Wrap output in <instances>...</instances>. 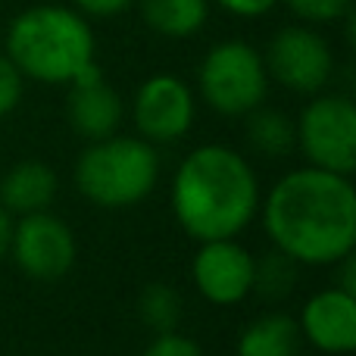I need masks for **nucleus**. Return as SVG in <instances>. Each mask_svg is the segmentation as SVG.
Segmentation results:
<instances>
[{
  "label": "nucleus",
  "instance_id": "1",
  "mask_svg": "<svg viewBox=\"0 0 356 356\" xmlns=\"http://www.w3.org/2000/svg\"><path fill=\"white\" fill-rule=\"evenodd\" d=\"M263 228L278 253L307 266H338L356 247L350 175L303 166L282 175L259 200Z\"/></svg>",
  "mask_w": 356,
  "mask_h": 356
},
{
  "label": "nucleus",
  "instance_id": "2",
  "mask_svg": "<svg viewBox=\"0 0 356 356\" xmlns=\"http://www.w3.org/2000/svg\"><path fill=\"white\" fill-rule=\"evenodd\" d=\"M257 169L225 144L194 147L175 169L169 203L188 238H238L259 213Z\"/></svg>",
  "mask_w": 356,
  "mask_h": 356
},
{
  "label": "nucleus",
  "instance_id": "3",
  "mask_svg": "<svg viewBox=\"0 0 356 356\" xmlns=\"http://www.w3.org/2000/svg\"><path fill=\"white\" fill-rule=\"evenodd\" d=\"M97 54L88 16L75 6L38 3L22 10L6 29V56L16 69L41 85H69Z\"/></svg>",
  "mask_w": 356,
  "mask_h": 356
},
{
  "label": "nucleus",
  "instance_id": "4",
  "mask_svg": "<svg viewBox=\"0 0 356 356\" xmlns=\"http://www.w3.org/2000/svg\"><path fill=\"white\" fill-rule=\"evenodd\" d=\"M160 178V154L144 138L110 135L91 141L75 160V188L104 209H125L150 197Z\"/></svg>",
  "mask_w": 356,
  "mask_h": 356
},
{
  "label": "nucleus",
  "instance_id": "5",
  "mask_svg": "<svg viewBox=\"0 0 356 356\" xmlns=\"http://www.w3.org/2000/svg\"><path fill=\"white\" fill-rule=\"evenodd\" d=\"M197 88L213 113L228 119L247 116L263 106L269 94V72L263 54L247 41L213 44L197 69Z\"/></svg>",
  "mask_w": 356,
  "mask_h": 356
},
{
  "label": "nucleus",
  "instance_id": "6",
  "mask_svg": "<svg viewBox=\"0 0 356 356\" xmlns=\"http://www.w3.org/2000/svg\"><path fill=\"white\" fill-rule=\"evenodd\" d=\"M294 144L309 166L338 175L356 169V104L344 94H313L294 122Z\"/></svg>",
  "mask_w": 356,
  "mask_h": 356
},
{
  "label": "nucleus",
  "instance_id": "7",
  "mask_svg": "<svg viewBox=\"0 0 356 356\" xmlns=\"http://www.w3.org/2000/svg\"><path fill=\"white\" fill-rule=\"evenodd\" d=\"M269 81H278L291 94H319L334 75L332 44L309 25H288L272 35L263 54Z\"/></svg>",
  "mask_w": 356,
  "mask_h": 356
},
{
  "label": "nucleus",
  "instance_id": "8",
  "mask_svg": "<svg viewBox=\"0 0 356 356\" xmlns=\"http://www.w3.org/2000/svg\"><path fill=\"white\" fill-rule=\"evenodd\" d=\"M10 253L29 278L54 282L75 266L79 244H75L72 228L60 216H54L50 209H38V213H25L19 216V222H13Z\"/></svg>",
  "mask_w": 356,
  "mask_h": 356
},
{
  "label": "nucleus",
  "instance_id": "9",
  "mask_svg": "<svg viewBox=\"0 0 356 356\" xmlns=\"http://www.w3.org/2000/svg\"><path fill=\"white\" fill-rule=\"evenodd\" d=\"M191 282L203 300L216 307H234L253 294L257 259L234 238L200 241L191 263Z\"/></svg>",
  "mask_w": 356,
  "mask_h": 356
},
{
  "label": "nucleus",
  "instance_id": "10",
  "mask_svg": "<svg viewBox=\"0 0 356 356\" xmlns=\"http://www.w3.org/2000/svg\"><path fill=\"white\" fill-rule=\"evenodd\" d=\"M194 94L178 75L160 72L141 81L131 104V116H135V129L144 141L156 144H175L184 138L194 125Z\"/></svg>",
  "mask_w": 356,
  "mask_h": 356
},
{
  "label": "nucleus",
  "instance_id": "11",
  "mask_svg": "<svg viewBox=\"0 0 356 356\" xmlns=\"http://www.w3.org/2000/svg\"><path fill=\"white\" fill-rule=\"evenodd\" d=\"M122 113H125L122 97L104 79L97 63H91L85 72L69 81L66 119L75 135L88 138V141H100V138L116 135L119 122H122Z\"/></svg>",
  "mask_w": 356,
  "mask_h": 356
},
{
  "label": "nucleus",
  "instance_id": "12",
  "mask_svg": "<svg viewBox=\"0 0 356 356\" xmlns=\"http://www.w3.org/2000/svg\"><path fill=\"white\" fill-rule=\"evenodd\" d=\"M297 325H300V338L316 350L332 356L350 353L356 347V294L338 284L319 291L303 303Z\"/></svg>",
  "mask_w": 356,
  "mask_h": 356
},
{
  "label": "nucleus",
  "instance_id": "13",
  "mask_svg": "<svg viewBox=\"0 0 356 356\" xmlns=\"http://www.w3.org/2000/svg\"><path fill=\"white\" fill-rule=\"evenodd\" d=\"M60 178L44 160H19L0 178V203L10 216H25L47 209L56 200Z\"/></svg>",
  "mask_w": 356,
  "mask_h": 356
},
{
  "label": "nucleus",
  "instance_id": "14",
  "mask_svg": "<svg viewBox=\"0 0 356 356\" xmlns=\"http://www.w3.org/2000/svg\"><path fill=\"white\" fill-rule=\"evenodd\" d=\"M300 325L284 313L259 316L241 332L238 356H297L300 353Z\"/></svg>",
  "mask_w": 356,
  "mask_h": 356
},
{
  "label": "nucleus",
  "instance_id": "15",
  "mask_svg": "<svg viewBox=\"0 0 356 356\" xmlns=\"http://www.w3.org/2000/svg\"><path fill=\"white\" fill-rule=\"evenodd\" d=\"M150 31L163 38H194L209 19V0H135Z\"/></svg>",
  "mask_w": 356,
  "mask_h": 356
},
{
  "label": "nucleus",
  "instance_id": "16",
  "mask_svg": "<svg viewBox=\"0 0 356 356\" xmlns=\"http://www.w3.org/2000/svg\"><path fill=\"white\" fill-rule=\"evenodd\" d=\"M247 138L250 147L259 150L263 156H282L294 147V122L288 116H282L278 110H266L257 106L253 113H247Z\"/></svg>",
  "mask_w": 356,
  "mask_h": 356
},
{
  "label": "nucleus",
  "instance_id": "17",
  "mask_svg": "<svg viewBox=\"0 0 356 356\" xmlns=\"http://www.w3.org/2000/svg\"><path fill=\"white\" fill-rule=\"evenodd\" d=\"M138 316L154 334L160 332H175L181 322V297L172 284L154 282L141 291L138 297Z\"/></svg>",
  "mask_w": 356,
  "mask_h": 356
},
{
  "label": "nucleus",
  "instance_id": "18",
  "mask_svg": "<svg viewBox=\"0 0 356 356\" xmlns=\"http://www.w3.org/2000/svg\"><path fill=\"white\" fill-rule=\"evenodd\" d=\"M294 266H297L294 259L275 250L263 263H257V284H253V291H263L269 297L288 294L291 284H294Z\"/></svg>",
  "mask_w": 356,
  "mask_h": 356
},
{
  "label": "nucleus",
  "instance_id": "19",
  "mask_svg": "<svg viewBox=\"0 0 356 356\" xmlns=\"http://www.w3.org/2000/svg\"><path fill=\"white\" fill-rule=\"evenodd\" d=\"M288 10L294 13L303 22H338V19H347L353 10V0H284Z\"/></svg>",
  "mask_w": 356,
  "mask_h": 356
},
{
  "label": "nucleus",
  "instance_id": "20",
  "mask_svg": "<svg viewBox=\"0 0 356 356\" xmlns=\"http://www.w3.org/2000/svg\"><path fill=\"white\" fill-rule=\"evenodd\" d=\"M22 85H25V75L19 72L10 56L0 54V119L10 116L19 106V100H22Z\"/></svg>",
  "mask_w": 356,
  "mask_h": 356
},
{
  "label": "nucleus",
  "instance_id": "21",
  "mask_svg": "<svg viewBox=\"0 0 356 356\" xmlns=\"http://www.w3.org/2000/svg\"><path fill=\"white\" fill-rule=\"evenodd\" d=\"M141 356H203L200 344L191 338H184L181 332H160L147 347H144Z\"/></svg>",
  "mask_w": 356,
  "mask_h": 356
},
{
  "label": "nucleus",
  "instance_id": "22",
  "mask_svg": "<svg viewBox=\"0 0 356 356\" xmlns=\"http://www.w3.org/2000/svg\"><path fill=\"white\" fill-rule=\"evenodd\" d=\"M135 0H72V6L81 13V16L91 19H113L119 13H125Z\"/></svg>",
  "mask_w": 356,
  "mask_h": 356
},
{
  "label": "nucleus",
  "instance_id": "23",
  "mask_svg": "<svg viewBox=\"0 0 356 356\" xmlns=\"http://www.w3.org/2000/svg\"><path fill=\"white\" fill-rule=\"evenodd\" d=\"M219 3L225 13L232 16H241V19H257V16H266L269 10H275L278 0H213Z\"/></svg>",
  "mask_w": 356,
  "mask_h": 356
},
{
  "label": "nucleus",
  "instance_id": "24",
  "mask_svg": "<svg viewBox=\"0 0 356 356\" xmlns=\"http://www.w3.org/2000/svg\"><path fill=\"white\" fill-rule=\"evenodd\" d=\"M10 238H13V216L0 203V259L10 253Z\"/></svg>",
  "mask_w": 356,
  "mask_h": 356
}]
</instances>
